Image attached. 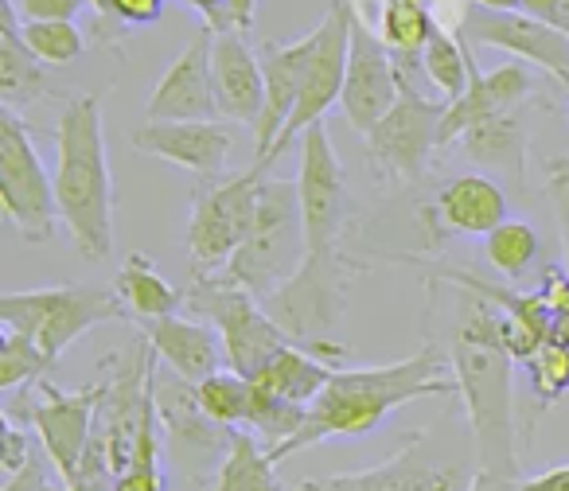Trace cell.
<instances>
[{
    "label": "cell",
    "mask_w": 569,
    "mask_h": 491,
    "mask_svg": "<svg viewBox=\"0 0 569 491\" xmlns=\"http://www.w3.org/2000/svg\"><path fill=\"white\" fill-rule=\"evenodd\" d=\"M0 207L28 242H48L59 227L56 176L43 168L32 129L9 106L0 110Z\"/></svg>",
    "instance_id": "cell-11"
},
{
    "label": "cell",
    "mask_w": 569,
    "mask_h": 491,
    "mask_svg": "<svg viewBox=\"0 0 569 491\" xmlns=\"http://www.w3.org/2000/svg\"><path fill=\"white\" fill-rule=\"evenodd\" d=\"M449 32L465 48L507 51L519 63L538 67V71H546L553 82H561L569 90V36H561L558 28L542 24V20L527 17V12H496L465 0Z\"/></svg>",
    "instance_id": "cell-14"
},
{
    "label": "cell",
    "mask_w": 569,
    "mask_h": 491,
    "mask_svg": "<svg viewBox=\"0 0 569 491\" xmlns=\"http://www.w3.org/2000/svg\"><path fill=\"white\" fill-rule=\"evenodd\" d=\"M527 110H550V106H522V110L499 113L480 126H472L460 137V152L483 168L503 172L515 188H522L527 176V149H530V113Z\"/></svg>",
    "instance_id": "cell-25"
},
{
    "label": "cell",
    "mask_w": 569,
    "mask_h": 491,
    "mask_svg": "<svg viewBox=\"0 0 569 491\" xmlns=\"http://www.w3.org/2000/svg\"><path fill=\"white\" fill-rule=\"evenodd\" d=\"M421 71H426L429 87L437 90V98L452 106L468 94V82H472V51L441 24L433 32V40H429L426 56H421Z\"/></svg>",
    "instance_id": "cell-31"
},
{
    "label": "cell",
    "mask_w": 569,
    "mask_h": 491,
    "mask_svg": "<svg viewBox=\"0 0 569 491\" xmlns=\"http://www.w3.org/2000/svg\"><path fill=\"white\" fill-rule=\"evenodd\" d=\"M59 98V87L51 79V67L28 51L24 36H20V20L12 4L4 0V20H0V102L17 110V106L48 102Z\"/></svg>",
    "instance_id": "cell-26"
},
{
    "label": "cell",
    "mask_w": 569,
    "mask_h": 491,
    "mask_svg": "<svg viewBox=\"0 0 569 491\" xmlns=\"http://www.w3.org/2000/svg\"><path fill=\"white\" fill-rule=\"evenodd\" d=\"M211 82L219 118H230L246 129H258L261 110H266V74H261V59L246 43V36H214Z\"/></svg>",
    "instance_id": "cell-23"
},
{
    "label": "cell",
    "mask_w": 569,
    "mask_h": 491,
    "mask_svg": "<svg viewBox=\"0 0 569 491\" xmlns=\"http://www.w3.org/2000/svg\"><path fill=\"white\" fill-rule=\"evenodd\" d=\"M437 281L449 293V304L441 309L445 340L437 343L457 374V394L472 433V491H519V425L511 394L519 359L503 340V312L452 273L441 270Z\"/></svg>",
    "instance_id": "cell-1"
},
{
    "label": "cell",
    "mask_w": 569,
    "mask_h": 491,
    "mask_svg": "<svg viewBox=\"0 0 569 491\" xmlns=\"http://www.w3.org/2000/svg\"><path fill=\"white\" fill-rule=\"evenodd\" d=\"M320 48V28H312L309 36L289 43L266 40L258 48L261 59V74H266V110H261V121L253 129V164L269 168L273 164V149L281 129L289 126L297 102H301L305 79H309V67L317 59Z\"/></svg>",
    "instance_id": "cell-18"
},
{
    "label": "cell",
    "mask_w": 569,
    "mask_h": 491,
    "mask_svg": "<svg viewBox=\"0 0 569 491\" xmlns=\"http://www.w3.org/2000/svg\"><path fill=\"white\" fill-rule=\"evenodd\" d=\"M137 332L149 340V348H152V355L160 359V367L176 371L180 379L196 382V387L227 367L219 332L199 324V320L164 317V320H149V324H137Z\"/></svg>",
    "instance_id": "cell-24"
},
{
    "label": "cell",
    "mask_w": 569,
    "mask_h": 491,
    "mask_svg": "<svg viewBox=\"0 0 569 491\" xmlns=\"http://www.w3.org/2000/svg\"><path fill=\"white\" fill-rule=\"evenodd\" d=\"M538 250H542L538 230L522 219H507L503 227H496L483 238V258H488V265L496 270V278L511 281V285L527 278Z\"/></svg>",
    "instance_id": "cell-32"
},
{
    "label": "cell",
    "mask_w": 569,
    "mask_h": 491,
    "mask_svg": "<svg viewBox=\"0 0 569 491\" xmlns=\"http://www.w3.org/2000/svg\"><path fill=\"white\" fill-rule=\"evenodd\" d=\"M266 172L269 168L250 164L246 172L199 180L188 219V258L196 273H222L230 258L238 254V246L250 238Z\"/></svg>",
    "instance_id": "cell-9"
},
{
    "label": "cell",
    "mask_w": 569,
    "mask_h": 491,
    "mask_svg": "<svg viewBox=\"0 0 569 491\" xmlns=\"http://www.w3.org/2000/svg\"><path fill=\"white\" fill-rule=\"evenodd\" d=\"M113 293L126 304L129 320L133 324H149V320H164V317H180L183 293L172 281L160 273V265L149 254H129L121 262L118 278H113Z\"/></svg>",
    "instance_id": "cell-27"
},
{
    "label": "cell",
    "mask_w": 569,
    "mask_h": 491,
    "mask_svg": "<svg viewBox=\"0 0 569 491\" xmlns=\"http://www.w3.org/2000/svg\"><path fill=\"white\" fill-rule=\"evenodd\" d=\"M317 28H320L317 59H312V67H309V79H305L301 102H297L293 118H289V126H284L281 137H277L273 160L281 157V152L289 149L293 141H301L312 126H320V121H325V113L343 98L348 51H351V9H348V0H336Z\"/></svg>",
    "instance_id": "cell-16"
},
{
    "label": "cell",
    "mask_w": 569,
    "mask_h": 491,
    "mask_svg": "<svg viewBox=\"0 0 569 491\" xmlns=\"http://www.w3.org/2000/svg\"><path fill=\"white\" fill-rule=\"evenodd\" d=\"M527 17L542 20V24L558 28L561 36H569V0H522V9Z\"/></svg>",
    "instance_id": "cell-41"
},
{
    "label": "cell",
    "mask_w": 569,
    "mask_h": 491,
    "mask_svg": "<svg viewBox=\"0 0 569 491\" xmlns=\"http://www.w3.org/2000/svg\"><path fill=\"white\" fill-rule=\"evenodd\" d=\"M527 379L535 390L538 410H550L569 394V348L566 343H546L535 359H527Z\"/></svg>",
    "instance_id": "cell-37"
},
{
    "label": "cell",
    "mask_w": 569,
    "mask_h": 491,
    "mask_svg": "<svg viewBox=\"0 0 569 491\" xmlns=\"http://www.w3.org/2000/svg\"><path fill=\"white\" fill-rule=\"evenodd\" d=\"M133 149L183 168L196 180H219L227 172L234 137L219 121H144L133 129Z\"/></svg>",
    "instance_id": "cell-20"
},
{
    "label": "cell",
    "mask_w": 569,
    "mask_h": 491,
    "mask_svg": "<svg viewBox=\"0 0 569 491\" xmlns=\"http://www.w3.org/2000/svg\"><path fill=\"white\" fill-rule=\"evenodd\" d=\"M301 164H297V196H301V222H305V254L332 258L343 254V230H348L356 203L348 191V172L332 149L328 126H312L301 137Z\"/></svg>",
    "instance_id": "cell-12"
},
{
    "label": "cell",
    "mask_w": 569,
    "mask_h": 491,
    "mask_svg": "<svg viewBox=\"0 0 569 491\" xmlns=\"http://www.w3.org/2000/svg\"><path fill=\"white\" fill-rule=\"evenodd\" d=\"M152 402H157V418H160V433H164L168 457L176 464L199 468L219 464V457H227L230 449V433L234 429H222L207 418V410L199 405V390L196 382L180 379L168 367H152Z\"/></svg>",
    "instance_id": "cell-15"
},
{
    "label": "cell",
    "mask_w": 569,
    "mask_h": 491,
    "mask_svg": "<svg viewBox=\"0 0 569 491\" xmlns=\"http://www.w3.org/2000/svg\"><path fill=\"white\" fill-rule=\"evenodd\" d=\"M59 222L87 262L113 254V176L106 157L102 94H71L56 121Z\"/></svg>",
    "instance_id": "cell-3"
},
{
    "label": "cell",
    "mask_w": 569,
    "mask_h": 491,
    "mask_svg": "<svg viewBox=\"0 0 569 491\" xmlns=\"http://www.w3.org/2000/svg\"><path fill=\"white\" fill-rule=\"evenodd\" d=\"M336 371H340V367H332L328 359L289 343V348L277 351V355L261 367L258 379H250V382L261 390V394H277V398H284V402H297V405H312L320 394H325V387L332 382Z\"/></svg>",
    "instance_id": "cell-29"
},
{
    "label": "cell",
    "mask_w": 569,
    "mask_h": 491,
    "mask_svg": "<svg viewBox=\"0 0 569 491\" xmlns=\"http://www.w3.org/2000/svg\"><path fill=\"white\" fill-rule=\"evenodd\" d=\"M356 273L359 262H351L348 254H332V258L305 254L301 270L284 281L277 293H269L261 304H266L273 324L297 348L312 351L320 359H343L348 348L336 343L332 332L340 328L343 312H348V285Z\"/></svg>",
    "instance_id": "cell-5"
},
{
    "label": "cell",
    "mask_w": 569,
    "mask_h": 491,
    "mask_svg": "<svg viewBox=\"0 0 569 491\" xmlns=\"http://www.w3.org/2000/svg\"><path fill=\"white\" fill-rule=\"evenodd\" d=\"M183 304L219 332L227 371L242 374V379H258L261 367L293 343L273 324L258 297L222 281L219 273H196L191 285L183 289Z\"/></svg>",
    "instance_id": "cell-8"
},
{
    "label": "cell",
    "mask_w": 569,
    "mask_h": 491,
    "mask_svg": "<svg viewBox=\"0 0 569 491\" xmlns=\"http://www.w3.org/2000/svg\"><path fill=\"white\" fill-rule=\"evenodd\" d=\"M253 17H258V0H227L203 28H211L214 36H246L253 28Z\"/></svg>",
    "instance_id": "cell-40"
},
{
    "label": "cell",
    "mask_w": 569,
    "mask_h": 491,
    "mask_svg": "<svg viewBox=\"0 0 569 491\" xmlns=\"http://www.w3.org/2000/svg\"><path fill=\"white\" fill-rule=\"evenodd\" d=\"M98 402H102V379L82 390H63L56 382L40 379L9 398L4 418L28 421V429L40 437L43 457L56 468L59 483L74 488L82 472V460L90 452V441H94Z\"/></svg>",
    "instance_id": "cell-7"
},
{
    "label": "cell",
    "mask_w": 569,
    "mask_h": 491,
    "mask_svg": "<svg viewBox=\"0 0 569 491\" xmlns=\"http://www.w3.org/2000/svg\"><path fill=\"white\" fill-rule=\"evenodd\" d=\"M203 491H284V488L277 480V464L266 452V444L250 429H234L227 457L203 480Z\"/></svg>",
    "instance_id": "cell-30"
},
{
    "label": "cell",
    "mask_w": 569,
    "mask_h": 491,
    "mask_svg": "<svg viewBox=\"0 0 569 491\" xmlns=\"http://www.w3.org/2000/svg\"><path fill=\"white\" fill-rule=\"evenodd\" d=\"M542 172H546V188H566L569 183V157L542 160Z\"/></svg>",
    "instance_id": "cell-45"
},
{
    "label": "cell",
    "mask_w": 569,
    "mask_h": 491,
    "mask_svg": "<svg viewBox=\"0 0 569 491\" xmlns=\"http://www.w3.org/2000/svg\"><path fill=\"white\" fill-rule=\"evenodd\" d=\"M199 405L207 410V418L222 429H246L250 425V410H253V387L250 379L227 371L211 374L207 382H199Z\"/></svg>",
    "instance_id": "cell-34"
},
{
    "label": "cell",
    "mask_w": 569,
    "mask_h": 491,
    "mask_svg": "<svg viewBox=\"0 0 569 491\" xmlns=\"http://www.w3.org/2000/svg\"><path fill=\"white\" fill-rule=\"evenodd\" d=\"M211 28H199L183 43L180 56L168 63V71L152 87L149 102H144V121H219L211 82Z\"/></svg>",
    "instance_id": "cell-19"
},
{
    "label": "cell",
    "mask_w": 569,
    "mask_h": 491,
    "mask_svg": "<svg viewBox=\"0 0 569 491\" xmlns=\"http://www.w3.org/2000/svg\"><path fill=\"white\" fill-rule=\"evenodd\" d=\"M553 199V214H558V234H561V250L569 258V183L566 188H546Z\"/></svg>",
    "instance_id": "cell-44"
},
{
    "label": "cell",
    "mask_w": 569,
    "mask_h": 491,
    "mask_svg": "<svg viewBox=\"0 0 569 491\" xmlns=\"http://www.w3.org/2000/svg\"><path fill=\"white\" fill-rule=\"evenodd\" d=\"M4 452H0V464H4V475H17L24 472L28 464H32V429H24L20 421L4 418Z\"/></svg>",
    "instance_id": "cell-39"
},
{
    "label": "cell",
    "mask_w": 569,
    "mask_h": 491,
    "mask_svg": "<svg viewBox=\"0 0 569 491\" xmlns=\"http://www.w3.org/2000/svg\"><path fill=\"white\" fill-rule=\"evenodd\" d=\"M522 106H550V98L538 94V79L527 63H503V67H491V71H480L472 59L468 94L460 102H452L441 121V149L445 144H457L480 121L522 110Z\"/></svg>",
    "instance_id": "cell-21"
},
{
    "label": "cell",
    "mask_w": 569,
    "mask_h": 491,
    "mask_svg": "<svg viewBox=\"0 0 569 491\" xmlns=\"http://www.w3.org/2000/svg\"><path fill=\"white\" fill-rule=\"evenodd\" d=\"M0 320H4V328L24 332L56 363L90 328L129 320V312L113 289L48 285V289H28V293H4L0 297Z\"/></svg>",
    "instance_id": "cell-6"
},
{
    "label": "cell",
    "mask_w": 569,
    "mask_h": 491,
    "mask_svg": "<svg viewBox=\"0 0 569 491\" xmlns=\"http://www.w3.org/2000/svg\"><path fill=\"white\" fill-rule=\"evenodd\" d=\"M20 24H51V20H74L87 12V0H9Z\"/></svg>",
    "instance_id": "cell-38"
},
{
    "label": "cell",
    "mask_w": 569,
    "mask_h": 491,
    "mask_svg": "<svg viewBox=\"0 0 569 491\" xmlns=\"http://www.w3.org/2000/svg\"><path fill=\"white\" fill-rule=\"evenodd\" d=\"M457 374L449 355L437 340H426L410 359H395L382 367H340L325 394L309 405L305 429L284 444L277 464L312 444H325L332 437H367L382 425L395 410L421 398H452Z\"/></svg>",
    "instance_id": "cell-2"
},
{
    "label": "cell",
    "mask_w": 569,
    "mask_h": 491,
    "mask_svg": "<svg viewBox=\"0 0 569 491\" xmlns=\"http://www.w3.org/2000/svg\"><path fill=\"white\" fill-rule=\"evenodd\" d=\"M90 4V36L102 48H121L133 28H149L164 12V0H87Z\"/></svg>",
    "instance_id": "cell-33"
},
{
    "label": "cell",
    "mask_w": 569,
    "mask_h": 491,
    "mask_svg": "<svg viewBox=\"0 0 569 491\" xmlns=\"http://www.w3.org/2000/svg\"><path fill=\"white\" fill-rule=\"evenodd\" d=\"M4 491H56V483H51V475H48V464H43L40 457H32V464H28L24 472L9 475Z\"/></svg>",
    "instance_id": "cell-42"
},
{
    "label": "cell",
    "mask_w": 569,
    "mask_h": 491,
    "mask_svg": "<svg viewBox=\"0 0 569 491\" xmlns=\"http://www.w3.org/2000/svg\"><path fill=\"white\" fill-rule=\"evenodd\" d=\"M183 4H191V9H196L199 17H203V24H207V20H211L214 12H219L222 4H227V0H183Z\"/></svg>",
    "instance_id": "cell-46"
},
{
    "label": "cell",
    "mask_w": 569,
    "mask_h": 491,
    "mask_svg": "<svg viewBox=\"0 0 569 491\" xmlns=\"http://www.w3.org/2000/svg\"><path fill=\"white\" fill-rule=\"evenodd\" d=\"M28 51L43 67H71L87 51V36L74 20H51V24H20Z\"/></svg>",
    "instance_id": "cell-36"
},
{
    "label": "cell",
    "mask_w": 569,
    "mask_h": 491,
    "mask_svg": "<svg viewBox=\"0 0 569 491\" xmlns=\"http://www.w3.org/2000/svg\"><path fill=\"white\" fill-rule=\"evenodd\" d=\"M472 4H480V9H496V12H519L522 0H472Z\"/></svg>",
    "instance_id": "cell-47"
},
{
    "label": "cell",
    "mask_w": 569,
    "mask_h": 491,
    "mask_svg": "<svg viewBox=\"0 0 569 491\" xmlns=\"http://www.w3.org/2000/svg\"><path fill=\"white\" fill-rule=\"evenodd\" d=\"M305 262V222H301V196L297 180L266 176L258 191V214H253L250 238L238 246V254L219 273L222 281L246 289L258 301L293 278Z\"/></svg>",
    "instance_id": "cell-4"
},
{
    "label": "cell",
    "mask_w": 569,
    "mask_h": 491,
    "mask_svg": "<svg viewBox=\"0 0 569 491\" xmlns=\"http://www.w3.org/2000/svg\"><path fill=\"white\" fill-rule=\"evenodd\" d=\"M437 28L441 20L433 17V0H382L379 20H375V32L406 79L413 74V67H421V56Z\"/></svg>",
    "instance_id": "cell-28"
},
{
    "label": "cell",
    "mask_w": 569,
    "mask_h": 491,
    "mask_svg": "<svg viewBox=\"0 0 569 491\" xmlns=\"http://www.w3.org/2000/svg\"><path fill=\"white\" fill-rule=\"evenodd\" d=\"M421 214L429 222V238H488L507 222V196L491 176L465 172L445 180Z\"/></svg>",
    "instance_id": "cell-22"
},
{
    "label": "cell",
    "mask_w": 569,
    "mask_h": 491,
    "mask_svg": "<svg viewBox=\"0 0 569 491\" xmlns=\"http://www.w3.org/2000/svg\"><path fill=\"white\" fill-rule=\"evenodd\" d=\"M445 113H449V102L426 98L418 90V82L402 74V90H398L395 110L363 137L367 164L387 183H398V188L421 183L429 164H433V157L441 152Z\"/></svg>",
    "instance_id": "cell-10"
},
{
    "label": "cell",
    "mask_w": 569,
    "mask_h": 491,
    "mask_svg": "<svg viewBox=\"0 0 569 491\" xmlns=\"http://www.w3.org/2000/svg\"><path fill=\"white\" fill-rule=\"evenodd\" d=\"M433 4H441V9H445V4H452V0H433Z\"/></svg>",
    "instance_id": "cell-48"
},
{
    "label": "cell",
    "mask_w": 569,
    "mask_h": 491,
    "mask_svg": "<svg viewBox=\"0 0 569 491\" xmlns=\"http://www.w3.org/2000/svg\"><path fill=\"white\" fill-rule=\"evenodd\" d=\"M402 90V71L387 43L379 40L375 28L351 17V51H348V79H343V118L359 137H367L398 102Z\"/></svg>",
    "instance_id": "cell-17"
},
{
    "label": "cell",
    "mask_w": 569,
    "mask_h": 491,
    "mask_svg": "<svg viewBox=\"0 0 569 491\" xmlns=\"http://www.w3.org/2000/svg\"><path fill=\"white\" fill-rule=\"evenodd\" d=\"M51 367L56 363H51L24 332L4 328V343H0V390H4V394H17V390L48 379Z\"/></svg>",
    "instance_id": "cell-35"
},
{
    "label": "cell",
    "mask_w": 569,
    "mask_h": 491,
    "mask_svg": "<svg viewBox=\"0 0 569 491\" xmlns=\"http://www.w3.org/2000/svg\"><path fill=\"white\" fill-rule=\"evenodd\" d=\"M472 480L476 472L457 460H437L426 449V429H413L379 464L289 483L284 491H472Z\"/></svg>",
    "instance_id": "cell-13"
},
{
    "label": "cell",
    "mask_w": 569,
    "mask_h": 491,
    "mask_svg": "<svg viewBox=\"0 0 569 491\" xmlns=\"http://www.w3.org/2000/svg\"><path fill=\"white\" fill-rule=\"evenodd\" d=\"M519 491H569V464L546 468V472L530 475V480L519 483Z\"/></svg>",
    "instance_id": "cell-43"
}]
</instances>
